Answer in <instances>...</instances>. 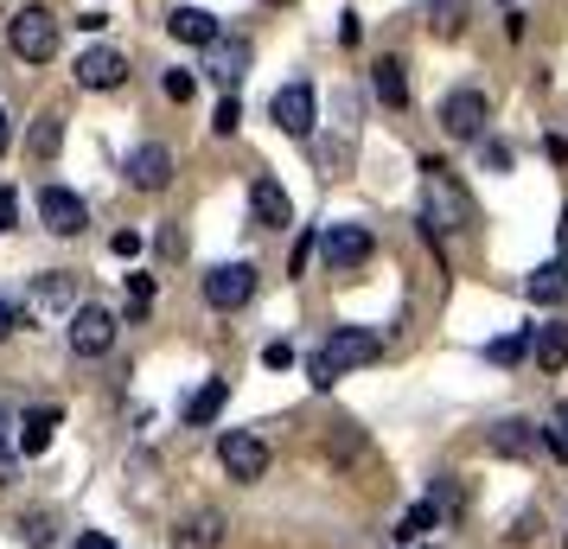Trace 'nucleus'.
<instances>
[{
  "label": "nucleus",
  "mask_w": 568,
  "mask_h": 549,
  "mask_svg": "<svg viewBox=\"0 0 568 549\" xmlns=\"http://www.w3.org/2000/svg\"><path fill=\"white\" fill-rule=\"evenodd\" d=\"M7 52L20 58V64H52L58 58V13L52 7H20L13 20H7Z\"/></svg>",
  "instance_id": "obj_1"
},
{
  "label": "nucleus",
  "mask_w": 568,
  "mask_h": 549,
  "mask_svg": "<svg viewBox=\"0 0 568 549\" xmlns=\"http://www.w3.org/2000/svg\"><path fill=\"white\" fill-rule=\"evenodd\" d=\"M422 199H428V231H466L473 224V205L440 160H422Z\"/></svg>",
  "instance_id": "obj_2"
},
{
  "label": "nucleus",
  "mask_w": 568,
  "mask_h": 549,
  "mask_svg": "<svg viewBox=\"0 0 568 549\" xmlns=\"http://www.w3.org/2000/svg\"><path fill=\"white\" fill-rule=\"evenodd\" d=\"M217 460H224V472H231V479L256 486L262 472H268V460H275V454H268V441H262V435H250V428H231V435L217 441Z\"/></svg>",
  "instance_id": "obj_3"
},
{
  "label": "nucleus",
  "mask_w": 568,
  "mask_h": 549,
  "mask_svg": "<svg viewBox=\"0 0 568 549\" xmlns=\"http://www.w3.org/2000/svg\"><path fill=\"white\" fill-rule=\"evenodd\" d=\"M371 250H377V236L364 231V224H333V231L320 236V256H326V268H333V275L364 268V262H371Z\"/></svg>",
  "instance_id": "obj_4"
},
{
  "label": "nucleus",
  "mask_w": 568,
  "mask_h": 549,
  "mask_svg": "<svg viewBox=\"0 0 568 549\" xmlns=\"http://www.w3.org/2000/svg\"><path fill=\"white\" fill-rule=\"evenodd\" d=\"M377 358V333H364V326H333L326 333V345H320V365L333 370H358V365H371Z\"/></svg>",
  "instance_id": "obj_5"
},
{
  "label": "nucleus",
  "mask_w": 568,
  "mask_h": 549,
  "mask_svg": "<svg viewBox=\"0 0 568 549\" xmlns=\"http://www.w3.org/2000/svg\"><path fill=\"white\" fill-rule=\"evenodd\" d=\"M250 294H256V268L250 262H217L205 275V307H217V314H236Z\"/></svg>",
  "instance_id": "obj_6"
},
{
  "label": "nucleus",
  "mask_w": 568,
  "mask_h": 549,
  "mask_svg": "<svg viewBox=\"0 0 568 549\" xmlns=\"http://www.w3.org/2000/svg\"><path fill=\"white\" fill-rule=\"evenodd\" d=\"M486 115H491V103L479 96V90H447L440 129L454 134V141H479V134H486Z\"/></svg>",
  "instance_id": "obj_7"
},
{
  "label": "nucleus",
  "mask_w": 568,
  "mask_h": 549,
  "mask_svg": "<svg viewBox=\"0 0 568 549\" xmlns=\"http://www.w3.org/2000/svg\"><path fill=\"white\" fill-rule=\"evenodd\" d=\"M268 115H275V129H287V134H301V141H307L313 122H320V96H313V83H287V90H275Z\"/></svg>",
  "instance_id": "obj_8"
},
{
  "label": "nucleus",
  "mask_w": 568,
  "mask_h": 549,
  "mask_svg": "<svg viewBox=\"0 0 568 549\" xmlns=\"http://www.w3.org/2000/svg\"><path fill=\"white\" fill-rule=\"evenodd\" d=\"M115 326H122V319L109 314V307H78V314H71V352H78V358H103L109 345H115Z\"/></svg>",
  "instance_id": "obj_9"
},
{
  "label": "nucleus",
  "mask_w": 568,
  "mask_h": 549,
  "mask_svg": "<svg viewBox=\"0 0 568 549\" xmlns=\"http://www.w3.org/2000/svg\"><path fill=\"white\" fill-rule=\"evenodd\" d=\"M39 217H45V231L52 236H83V224H90L83 199L78 192H64V185H45V192H39Z\"/></svg>",
  "instance_id": "obj_10"
},
{
  "label": "nucleus",
  "mask_w": 568,
  "mask_h": 549,
  "mask_svg": "<svg viewBox=\"0 0 568 549\" xmlns=\"http://www.w3.org/2000/svg\"><path fill=\"white\" fill-rule=\"evenodd\" d=\"M78 307V275L71 268H45L39 282H32V314H71Z\"/></svg>",
  "instance_id": "obj_11"
},
{
  "label": "nucleus",
  "mask_w": 568,
  "mask_h": 549,
  "mask_svg": "<svg viewBox=\"0 0 568 549\" xmlns=\"http://www.w3.org/2000/svg\"><path fill=\"white\" fill-rule=\"evenodd\" d=\"M78 83H83V90H122V83H129V58L109 52V45L83 52L78 58Z\"/></svg>",
  "instance_id": "obj_12"
},
{
  "label": "nucleus",
  "mask_w": 568,
  "mask_h": 549,
  "mask_svg": "<svg viewBox=\"0 0 568 549\" xmlns=\"http://www.w3.org/2000/svg\"><path fill=\"white\" fill-rule=\"evenodd\" d=\"M122 173H129L134 192H160V185L173 180V154H166L160 141H148V148H134V154H129V166H122Z\"/></svg>",
  "instance_id": "obj_13"
},
{
  "label": "nucleus",
  "mask_w": 568,
  "mask_h": 549,
  "mask_svg": "<svg viewBox=\"0 0 568 549\" xmlns=\"http://www.w3.org/2000/svg\"><path fill=\"white\" fill-rule=\"evenodd\" d=\"M491 454H505V460H530L542 447V428H530L524 416H505V421H491Z\"/></svg>",
  "instance_id": "obj_14"
},
{
  "label": "nucleus",
  "mask_w": 568,
  "mask_h": 549,
  "mask_svg": "<svg viewBox=\"0 0 568 549\" xmlns=\"http://www.w3.org/2000/svg\"><path fill=\"white\" fill-rule=\"evenodd\" d=\"M217 543H224V511H211V505L185 511L180 530H173V549H217Z\"/></svg>",
  "instance_id": "obj_15"
},
{
  "label": "nucleus",
  "mask_w": 568,
  "mask_h": 549,
  "mask_svg": "<svg viewBox=\"0 0 568 549\" xmlns=\"http://www.w3.org/2000/svg\"><path fill=\"white\" fill-rule=\"evenodd\" d=\"M205 71L217 83H236L243 71H250V39H231V32H217L205 45Z\"/></svg>",
  "instance_id": "obj_16"
},
{
  "label": "nucleus",
  "mask_w": 568,
  "mask_h": 549,
  "mask_svg": "<svg viewBox=\"0 0 568 549\" xmlns=\"http://www.w3.org/2000/svg\"><path fill=\"white\" fill-rule=\"evenodd\" d=\"M250 211H256V224H262V231H282L287 217H294L287 192H282L275 180H268V173H256V180H250Z\"/></svg>",
  "instance_id": "obj_17"
},
{
  "label": "nucleus",
  "mask_w": 568,
  "mask_h": 549,
  "mask_svg": "<svg viewBox=\"0 0 568 549\" xmlns=\"http://www.w3.org/2000/svg\"><path fill=\"white\" fill-rule=\"evenodd\" d=\"M166 32H173L180 45H211L224 27H217V13H205V7H173V13H166Z\"/></svg>",
  "instance_id": "obj_18"
},
{
  "label": "nucleus",
  "mask_w": 568,
  "mask_h": 549,
  "mask_svg": "<svg viewBox=\"0 0 568 549\" xmlns=\"http://www.w3.org/2000/svg\"><path fill=\"white\" fill-rule=\"evenodd\" d=\"M52 435H58V409L52 403H39V409H27V416H20V454H27V460H39V454H45V447H52Z\"/></svg>",
  "instance_id": "obj_19"
},
{
  "label": "nucleus",
  "mask_w": 568,
  "mask_h": 549,
  "mask_svg": "<svg viewBox=\"0 0 568 549\" xmlns=\"http://www.w3.org/2000/svg\"><path fill=\"white\" fill-rule=\"evenodd\" d=\"M224 403H231V384H224V377L199 384V390H192V403H185V428H211V421L224 416Z\"/></svg>",
  "instance_id": "obj_20"
},
{
  "label": "nucleus",
  "mask_w": 568,
  "mask_h": 549,
  "mask_svg": "<svg viewBox=\"0 0 568 549\" xmlns=\"http://www.w3.org/2000/svg\"><path fill=\"white\" fill-rule=\"evenodd\" d=\"M371 83H377V103H384V109H409V78H403V58H377V64H371Z\"/></svg>",
  "instance_id": "obj_21"
},
{
  "label": "nucleus",
  "mask_w": 568,
  "mask_h": 549,
  "mask_svg": "<svg viewBox=\"0 0 568 549\" xmlns=\"http://www.w3.org/2000/svg\"><path fill=\"white\" fill-rule=\"evenodd\" d=\"M524 294H530L537 307H556V301L568 294V256H562V262H542V268H530Z\"/></svg>",
  "instance_id": "obj_22"
},
{
  "label": "nucleus",
  "mask_w": 568,
  "mask_h": 549,
  "mask_svg": "<svg viewBox=\"0 0 568 549\" xmlns=\"http://www.w3.org/2000/svg\"><path fill=\"white\" fill-rule=\"evenodd\" d=\"M530 345H537V326H517V333H498V339L486 345V358L491 365H524Z\"/></svg>",
  "instance_id": "obj_23"
},
{
  "label": "nucleus",
  "mask_w": 568,
  "mask_h": 549,
  "mask_svg": "<svg viewBox=\"0 0 568 549\" xmlns=\"http://www.w3.org/2000/svg\"><path fill=\"white\" fill-rule=\"evenodd\" d=\"M537 365L542 370H568V326H537Z\"/></svg>",
  "instance_id": "obj_24"
},
{
  "label": "nucleus",
  "mask_w": 568,
  "mask_h": 549,
  "mask_svg": "<svg viewBox=\"0 0 568 549\" xmlns=\"http://www.w3.org/2000/svg\"><path fill=\"white\" fill-rule=\"evenodd\" d=\"M58 141H64V115H58V109H45V115L32 122L27 154H32V160H52V154H58Z\"/></svg>",
  "instance_id": "obj_25"
},
{
  "label": "nucleus",
  "mask_w": 568,
  "mask_h": 549,
  "mask_svg": "<svg viewBox=\"0 0 568 549\" xmlns=\"http://www.w3.org/2000/svg\"><path fill=\"white\" fill-rule=\"evenodd\" d=\"M466 20H473V13H466L460 0H428V27H435V39H460Z\"/></svg>",
  "instance_id": "obj_26"
},
{
  "label": "nucleus",
  "mask_w": 568,
  "mask_h": 549,
  "mask_svg": "<svg viewBox=\"0 0 568 549\" xmlns=\"http://www.w3.org/2000/svg\"><path fill=\"white\" fill-rule=\"evenodd\" d=\"M435 518H440V505H435V498H422V505H409V511L396 518V537L415 543V537H428V530H435Z\"/></svg>",
  "instance_id": "obj_27"
},
{
  "label": "nucleus",
  "mask_w": 568,
  "mask_h": 549,
  "mask_svg": "<svg viewBox=\"0 0 568 549\" xmlns=\"http://www.w3.org/2000/svg\"><path fill=\"white\" fill-rule=\"evenodd\" d=\"M154 256L160 262H185V231L180 224H160L154 231Z\"/></svg>",
  "instance_id": "obj_28"
},
{
  "label": "nucleus",
  "mask_w": 568,
  "mask_h": 549,
  "mask_svg": "<svg viewBox=\"0 0 568 549\" xmlns=\"http://www.w3.org/2000/svg\"><path fill=\"white\" fill-rule=\"evenodd\" d=\"M313 160H320L326 173H345V166H352V148H345V141H313Z\"/></svg>",
  "instance_id": "obj_29"
},
{
  "label": "nucleus",
  "mask_w": 568,
  "mask_h": 549,
  "mask_svg": "<svg viewBox=\"0 0 568 549\" xmlns=\"http://www.w3.org/2000/svg\"><path fill=\"white\" fill-rule=\"evenodd\" d=\"M148 307H154V275H129V314L148 319Z\"/></svg>",
  "instance_id": "obj_30"
},
{
  "label": "nucleus",
  "mask_w": 568,
  "mask_h": 549,
  "mask_svg": "<svg viewBox=\"0 0 568 549\" xmlns=\"http://www.w3.org/2000/svg\"><path fill=\"white\" fill-rule=\"evenodd\" d=\"M211 129L224 134V141H231V134L243 129V109H236V96H224V103H217V115H211Z\"/></svg>",
  "instance_id": "obj_31"
},
{
  "label": "nucleus",
  "mask_w": 568,
  "mask_h": 549,
  "mask_svg": "<svg viewBox=\"0 0 568 549\" xmlns=\"http://www.w3.org/2000/svg\"><path fill=\"white\" fill-rule=\"evenodd\" d=\"M166 96H173V103H192V96H199L192 71H166Z\"/></svg>",
  "instance_id": "obj_32"
},
{
  "label": "nucleus",
  "mask_w": 568,
  "mask_h": 549,
  "mask_svg": "<svg viewBox=\"0 0 568 549\" xmlns=\"http://www.w3.org/2000/svg\"><path fill=\"white\" fill-rule=\"evenodd\" d=\"M13 217H20V192L0 185V231H13Z\"/></svg>",
  "instance_id": "obj_33"
},
{
  "label": "nucleus",
  "mask_w": 568,
  "mask_h": 549,
  "mask_svg": "<svg viewBox=\"0 0 568 549\" xmlns=\"http://www.w3.org/2000/svg\"><path fill=\"white\" fill-rule=\"evenodd\" d=\"M537 530H542V518H537V511H524V518H511V543H530Z\"/></svg>",
  "instance_id": "obj_34"
},
{
  "label": "nucleus",
  "mask_w": 568,
  "mask_h": 549,
  "mask_svg": "<svg viewBox=\"0 0 568 549\" xmlns=\"http://www.w3.org/2000/svg\"><path fill=\"white\" fill-rule=\"evenodd\" d=\"M486 166L491 173H505V166H511V148H505V141H486Z\"/></svg>",
  "instance_id": "obj_35"
},
{
  "label": "nucleus",
  "mask_w": 568,
  "mask_h": 549,
  "mask_svg": "<svg viewBox=\"0 0 568 549\" xmlns=\"http://www.w3.org/2000/svg\"><path fill=\"white\" fill-rule=\"evenodd\" d=\"M307 262H313V236H301V243H294V256H287V268H294V275H307Z\"/></svg>",
  "instance_id": "obj_36"
},
{
  "label": "nucleus",
  "mask_w": 568,
  "mask_h": 549,
  "mask_svg": "<svg viewBox=\"0 0 568 549\" xmlns=\"http://www.w3.org/2000/svg\"><path fill=\"white\" fill-rule=\"evenodd\" d=\"M524 32H530V20H524V13H517V7H505V39H511V45H517V39H524Z\"/></svg>",
  "instance_id": "obj_37"
},
{
  "label": "nucleus",
  "mask_w": 568,
  "mask_h": 549,
  "mask_svg": "<svg viewBox=\"0 0 568 549\" xmlns=\"http://www.w3.org/2000/svg\"><path fill=\"white\" fill-rule=\"evenodd\" d=\"M542 447H549L556 460H568V435H562V428H542Z\"/></svg>",
  "instance_id": "obj_38"
},
{
  "label": "nucleus",
  "mask_w": 568,
  "mask_h": 549,
  "mask_svg": "<svg viewBox=\"0 0 568 549\" xmlns=\"http://www.w3.org/2000/svg\"><path fill=\"white\" fill-rule=\"evenodd\" d=\"M13 326H20V307H13V301H7V294H0V339H7V333H13Z\"/></svg>",
  "instance_id": "obj_39"
},
{
  "label": "nucleus",
  "mask_w": 568,
  "mask_h": 549,
  "mask_svg": "<svg viewBox=\"0 0 568 549\" xmlns=\"http://www.w3.org/2000/svg\"><path fill=\"white\" fill-rule=\"evenodd\" d=\"M27 543H32V549H52V537H45V518H27Z\"/></svg>",
  "instance_id": "obj_40"
},
{
  "label": "nucleus",
  "mask_w": 568,
  "mask_h": 549,
  "mask_svg": "<svg viewBox=\"0 0 568 549\" xmlns=\"http://www.w3.org/2000/svg\"><path fill=\"white\" fill-rule=\"evenodd\" d=\"M268 365H275V370H282V365H294V345H287V339H275V345H268Z\"/></svg>",
  "instance_id": "obj_41"
},
{
  "label": "nucleus",
  "mask_w": 568,
  "mask_h": 549,
  "mask_svg": "<svg viewBox=\"0 0 568 549\" xmlns=\"http://www.w3.org/2000/svg\"><path fill=\"white\" fill-rule=\"evenodd\" d=\"M13 479V447H7V435H0V486Z\"/></svg>",
  "instance_id": "obj_42"
},
{
  "label": "nucleus",
  "mask_w": 568,
  "mask_h": 549,
  "mask_svg": "<svg viewBox=\"0 0 568 549\" xmlns=\"http://www.w3.org/2000/svg\"><path fill=\"white\" fill-rule=\"evenodd\" d=\"M78 549H115V543H109L103 530H83V537H78Z\"/></svg>",
  "instance_id": "obj_43"
},
{
  "label": "nucleus",
  "mask_w": 568,
  "mask_h": 549,
  "mask_svg": "<svg viewBox=\"0 0 568 549\" xmlns=\"http://www.w3.org/2000/svg\"><path fill=\"white\" fill-rule=\"evenodd\" d=\"M13 148V115H0V154Z\"/></svg>",
  "instance_id": "obj_44"
},
{
  "label": "nucleus",
  "mask_w": 568,
  "mask_h": 549,
  "mask_svg": "<svg viewBox=\"0 0 568 549\" xmlns=\"http://www.w3.org/2000/svg\"><path fill=\"white\" fill-rule=\"evenodd\" d=\"M556 243H562V256H568V211H562V224H556Z\"/></svg>",
  "instance_id": "obj_45"
},
{
  "label": "nucleus",
  "mask_w": 568,
  "mask_h": 549,
  "mask_svg": "<svg viewBox=\"0 0 568 549\" xmlns=\"http://www.w3.org/2000/svg\"><path fill=\"white\" fill-rule=\"evenodd\" d=\"M556 428H562V435H568V403H562V409H556Z\"/></svg>",
  "instance_id": "obj_46"
},
{
  "label": "nucleus",
  "mask_w": 568,
  "mask_h": 549,
  "mask_svg": "<svg viewBox=\"0 0 568 549\" xmlns=\"http://www.w3.org/2000/svg\"><path fill=\"white\" fill-rule=\"evenodd\" d=\"M268 7H294V0H268Z\"/></svg>",
  "instance_id": "obj_47"
},
{
  "label": "nucleus",
  "mask_w": 568,
  "mask_h": 549,
  "mask_svg": "<svg viewBox=\"0 0 568 549\" xmlns=\"http://www.w3.org/2000/svg\"><path fill=\"white\" fill-rule=\"evenodd\" d=\"M0 435H7V416H0Z\"/></svg>",
  "instance_id": "obj_48"
},
{
  "label": "nucleus",
  "mask_w": 568,
  "mask_h": 549,
  "mask_svg": "<svg viewBox=\"0 0 568 549\" xmlns=\"http://www.w3.org/2000/svg\"><path fill=\"white\" fill-rule=\"evenodd\" d=\"M505 7H511V0H505Z\"/></svg>",
  "instance_id": "obj_49"
}]
</instances>
